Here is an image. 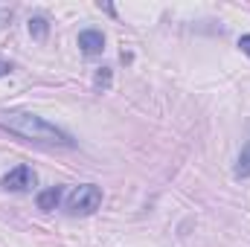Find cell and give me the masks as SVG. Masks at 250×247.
I'll return each instance as SVG.
<instances>
[{
  "label": "cell",
  "mask_w": 250,
  "mask_h": 247,
  "mask_svg": "<svg viewBox=\"0 0 250 247\" xmlns=\"http://www.w3.org/2000/svg\"><path fill=\"white\" fill-rule=\"evenodd\" d=\"M0 128H6L9 134L35 143V145H73L70 134H64L62 128L47 123L44 117L26 114V111H0Z\"/></svg>",
  "instance_id": "6da1fadb"
},
{
  "label": "cell",
  "mask_w": 250,
  "mask_h": 247,
  "mask_svg": "<svg viewBox=\"0 0 250 247\" xmlns=\"http://www.w3.org/2000/svg\"><path fill=\"white\" fill-rule=\"evenodd\" d=\"M99 204H102V189L93 186V184L76 186V189L70 192V198H67L70 215H90V212L99 209Z\"/></svg>",
  "instance_id": "7a4b0ae2"
},
{
  "label": "cell",
  "mask_w": 250,
  "mask_h": 247,
  "mask_svg": "<svg viewBox=\"0 0 250 247\" xmlns=\"http://www.w3.org/2000/svg\"><path fill=\"white\" fill-rule=\"evenodd\" d=\"M0 186H3L6 192H29V189L35 186V172H32L29 166H15L9 175L0 178Z\"/></svg>",
  "instance_id": "3957f363"
},
{
  "label": "cell",
  "mask_w": 250,
  "mask_h": 247,
  "mask_svg": "<svg viewBox=\"0 0 250 247\" xmlns=\"http://www.w3.org/2000/svg\"><path fill=\"white\" fill-rule=\"evenodd\" d=\"M79 47L84 56H99L105 50V35L99 29H84V32H79Z\"/></svg>",
  "instance_id": "277c9868"
},
{
  "label": "cell",
  "mask_w": 250,
  "mask_h": 247,
  "mask_svg": "<svg viewBox=\"0 0 250 247\" xmlns=\"http://www.w3.org/2000/svg\"><path fill=\"white\" fill-rule=\"evenodd\" d=\"M59 201H62V189H59V186H50V189H44V192L38 195V209L53 212V209L59 206Z\"/></svg>",
  "instance_id": "5b68a950"
},
{
  "label": "cell",
  "mask_w": 250,
  "mask_h": 247,
  "mask_svg": "<svg viewBox=\"0 0 250 247\" xmlns=\"http://www.w3.org/2000/svg\"><path fill=\"white\" fill-rule=\"evenodd\" d=\"M233 172H236V178H250V140L245 143V148H242V154H239Z\"/></svg>",
  "instance_id": "8992f818"
},
{
  "label": "cell",
  "mask_w": 250,
  "mask_h": 247,
  "mask_svg": "<svg viewBox=\"0 0 250 247\" xmlns=\"http://www.w3.org/2000/svg\"><path fill=\"white\" fill-rule=\"evenodd\" d=\"M29 32L41 41V38L47 35V21H44V18H32V21H29Z\"/></svg>",
  "instance_id": "52a82bcc"
},
{
  "label": "cell",
  "mask_w": 250,
  "mask_h": 247,
  "mask_svg": "<svg viewBox=\"0 0 250 247\" xmlns=\"http://www.w3.org/2000/svg\"><path fill=\"white\" fill-rule=\"evenodd\" d=\"M96 84H99V87H108V84H111V73H108L105 67L96 73Z\"/></svg>",
  "instance_id": "ba28073f"
},
{
  "label": "cell",
  "mask_w": 250,
  "mask_h": 247,
  "mask_svg": "<svg viewBox=\"0 0 250 247\" xmlns=\"http://www.w3.org/2000/svg\"><path fill=\"white\" fill-rule=\"evenodd\" d=\"M239 47H242L245 56H250V35H242V38H239Z\"/></svg>",
  "instance_id": "9c48e42d"
},
{
  "label": "cell",
  "mask_w": 250,
  "mask_h": 247,
  "mask_svg": "<svg viewBox=\"0 0 250 247\" xmlns=\"http://www.w3.org/2000/svg\"><path fill=\"white\" fill-rule=\"evenodd\" d=\"M9 73H12V64L6 59H0V76H9Z\"/></svg>",
  "instance_id": "30bf717a"
}]
</instances>
